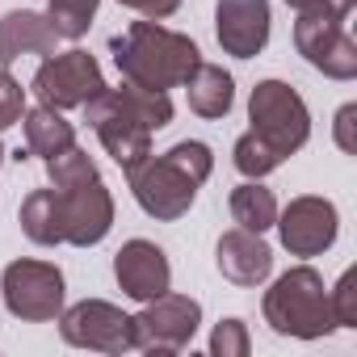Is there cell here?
Instances as JSON below:
<instances>
[{
	"label": "cell",
	"instance_id": "e0dca14e",
	"mask_svg": "<svg viewBox=\"0 0 357 357\" xmlns=\"http://www.w3.org/2000/svg\"><path fill=\"white\" fill-rule=\"evenodd\" d=\"M181 89H185V97H190V109H194L198 118H211V122H215V118H227L231 105H236V80H231V72H223L219 63H198Z\"/></svg>",
	"mask_w": 357,
	"mask_h": 357
},
{
	"label": "cell",
	"instance_id": "f1b7e54d",
	"mask_svg": "<svg viewBox=\"0 0 357 357\" xmlns=\"http://www.w3.org/2000/svg\"><path fill=\"white\" fill-rule=\"evenodd\" d=\"M353 118H357V105H340L336 109V147L340 151H353Z\"/></svg>",
	"mask_w": 357,
	"mask_h": 357
},
{
	"label": "cell",
	"instance_id": "5b68a950",
	"mask_svg": "<svg viewBox=\"0 0 357 357\" xmlns=\"http://www.w3.org/2000/svg\"><path fill=\"white\" fill-rule=\"evenodd\" d=\"M0 294H5V307L13 319L22 324H51L63 311L68 286H63V269L55 261H9L5 273H0Z\"/></svg>",
	"mask_w": 357,
	"mask_h": 357
},
{
	"label": "cell",
	"instance_id": "484cf974",
	"mask_svg": "<svg viewBox=\"0 0 357 357\" xmlns=\"http://www.w3.org/2000/svg\"><path fill=\"white\" fill-rule=\"evenodd\" d=\"M26 114V89L9 76V68H0V130H9Z\"/></svg>",
	"mask_w": 357,
	"mask_h": 357
},
{
	"label": "cell",
	"instance_id": "7402d4cb",
	"mask_svg": "<svg viewBox=\"0 0 357 357\" xmlns=\"http://www.w3.org/2000/svg\"><path fill=\"white\" fill-rule=\"evenodd\" d=\"M97 5H101V0H51V5H47V22L55 26L59 38L80 43L89 34V26H93V17H97Z\"/></svg>",
	"mask_w": 357,
	"mask_h": 357
},
{
	"label": "cell",
	"instance_id": "30bf717a",
	"mask_svg": "<svg viewBox=\"0 0 357 357\" xmlns=\"http://www.w3.org/2000/svg\"><path fill=\"white\" fill-rule=\"evenodd\" d=\"M80 109H84V122L97 130L101 147L109 151V160H114L122 172L151 155V130H147L135 114H126V109L118 105V97H114L109 84H105L101 93H93Z\"/></svg>",
	"mask_w": 357,
	"mask_h": 357
},
{
	"label": "cell",
	"instance_id": "ba28073f",
	"mask_svg": "<svg viewBox=\"0 0 357 357\" xmlns=\"http://www.w3.org/2000/svg\"><path fill=\"white\" fill-rule=\"evenodd\" d=\"M294 47L328 80H353L357 76V43L349 34V17H340L332 9L298 13V22H294Z\"/></svg>",
	"mask_w": 357,
	"mask_h": 357
},
{
	"label": "cell",
	"instance_id": "5bb4252c",
	"mask_svg": "<svg viewBox=\"0 0 357 357\" xmlns=\"http://www.w3.org/2000/svg\"><path fill=\"white\" fill-rule=\"evenodd\" d=\"M114 278H118V286H122L126 298L151 303V298H160L172 286V265H168V257H164L160 244H151V240H126L114 252Z\"/></svg>",
	"mask_w": 357,
	"mask_h": 357
},
{
	"label": "cell",
	"instance_id": "3957f363",
	"mask_svg": "<svg viewBox=\"0 0 357 357\" xmlns=\"http://www.w3.org/2000/svg\"><path fill=\"white\" fill-rule=\"evenodd\" d=\"M47 176L59 194V211H63V244L72 248H93L109 236L114 227V198L101 181L97 164L89 160L84 147H68L55 160H47Z\"/></svg>",
	"mask_w": 357,
	"mask_h": 357
},
{
	"label": "cell",
	"instance_id": "603a6c76",
	"mask_svg": "<svg viewBox=\"0 0 357 357\" xmlns=\"http://www.w3.org/2000/svg\"><path fill=\"white\" fill-rule=\"evenodd\" d=\"M231 164L248 176V181H261V176H269V172H273V168H282L286 160H282V155H278L261 135H252V130H248V135H240V139H236V147H231Z\"/></svg>",
	"mask_w": 357,
	"mask_h": 357
},
{
	"label": "cell",
	"instance_id": "8fae6325",
	"mask_svg": "<svg viewBox=\"0 0 357 357\" xmlns=\"http://www.w3.org/2000/svg\"><path fill=\"white\" fill-rule=\"evenodd\" d=\"M59 336L72 349H93V353H126L130 344V315L105 298H84L76 307L59 311Z\"/></svg>",
	"mask_w": 357,
	"mask_h": 357
},
{
	"label": "cell",
	"instance_id": "7c38bea8",
	"mask_svg": "<svg viewBox=\"0 0 357 357\" xmlns=\"http://www.w3.org/2000/svg\"><path fill=\"white\" fill-rule=\"evenodd\" d=\"M278 236H282V248L290 257H319L336 244L340 236V215L328 198H315V194H303V198H290L286 211H278Z\"/></svg>",
	"mask_w": 357,
	"mask_h": 357
},
{
	"label": "cell",
	"instance_id": "9a60e30c",
	"mask_svg": "<svg viewBox=\"0 0 357 357\" xmlns=\"http://www.w3.org/2000/svg\"><path fill=\"white\" fill-rule=\"evenodd\" d=\"M215 265H219V273H223L231 286L252 290V286H261V282L273 273V248L265 244L261 231L231 227V231H223L219 244H215Z\"/></svg>",
	"mask_w": 357,
	"mask_h": 357
},
{
	"label": "cell",
	"instance_id": "f546056e",
	"mask_svg": "<svg viewBox=\"0 0 357 357\" xmlns=\"http://www.w3.org/2000/svg\"><path fill=\"white\" fill-rule=\"evenodd\" d=\"M0 164H5V143H0Z\"/></svg>",
	"mask_w": 357,
	"mask_h": 357
},
{
	"label": "cell",
	"instance_id": "d4e9b609",
	"mask_svg": "<svg viewBox=\"0 0 357 357\" xmlns=\"http://www.w3.org/2000/svg\"><path fill=\"white\" fill-rule=\"evenodd\" d=\"M328 307L336 328H357V269H344L340 282L328 290Z\"/></svg>",
	"mask_w": 357,
	"mask_h": 357
},
{
	"label": "cell",
	"instance_id": "9c48e42d",
	"mask_svg": "<svg viewBox=\"0 0 357 357\" xmlns=\"http://www.w3.org/2000/svg\"><path fill=\"white\" fill-rule=\"evenodd\" d=\"M30 89H34V97H38L43 105H51V109H80L93 93L105 89V76H101V63H97L89 51L72 47V51L47 55V59L38 63Z\"/></svg>",
	"mask_w": 357,
	"mask_h": 357
},
{
	"label": "cell",
	"instance_id": "6da1fadb",
	"mask_svg": "<svg viewBox=\"0 0 357 357\" xmlns=\"http://www.w3.org/2000/svg\"><path fill=\"white\" fill-rule=\"evenodd\" d=\"M215 172V155L202 139H181L172 143L164 155H147L135 168H126L130 194L143 215L172 223L194 211L198 190L206 185V176Z\"/></svg>",
	"mask_w": 357,
	"mask_h": 357
},
{
	"label": "cell",
	"instance_id": "83f0119b",
	"mask_svg": "<svg viewBox=\"0 0 357 357\" xmlns=\"http://www.w3.org/2000/svg\"><path fill=\"white\" fill-rule=\"evenodd\" d=\"M286 5H290L294 13H319V9H332V13L349 17V13H353V5H357V0H286Z\"/></svg>",
	"mask_w": 357,
	"mask_h": 357
},
{
	"label": "cell",
	"instance_id": "4316f807",
	"mask_svg": "<svg viewBox=\"0 0 357 357\" xmlns=\"http://www.w3.org/2000/svg\"><path fill=\"white\" fill-rule=\"evenodd\" d=\"M118 5H126V9H135V13H143L151 22H164V17H172L181 9V0H118Z\"/></svg>",
	"mask_w": 357,
	"mask_h": 357
},
{
	"label": "cell",
	"instance_id": "8992f818",
	"mask_svg": "<svg viewBox=\"0 0 357 357\" xmlns=\"http://www.w3.org/2000/svg\"><path fill=\"white\" fill-rule=\"evenodd\" d=\"M248 122L252 135H261L282 160H290L311 139V114L307 101L286 80H261L248 97Z\"/></svg>",
	"mask_w": 357,
	"mask_h": 357
},
{
	"label": "cell",
	"instance_id": "277c9868",
	"mask_svg": "<svg viewBox=\"0 0 357 357\" xmlns=\"http://www.w3.org/2000/svg\"><path fill=\"white\" fill-rule=\"evenodd\" d=\"M261 311H265V324L278 336H294V340H319L336 328L332 307H328V286L311 265L286 269L265 290Z\"/></svg>",
	"mask_w": 357,
	"mask_h": 357
},
{
	"label": "cell",
	"instance_id": "4fadbf2b",
	"mask_svg": "<svg viewBox=\"0 0 357 357\" xmlns=\"http://www.w3.org/2000/svg\"><path fill=\"white\" fill-rule=\"evenodd\" d=\"M269 30H273L269 0H219L215 5L219 47L236 59H257L269 47Z\"/></svg>",
	"mask_w": 357,
	"mask_h": 357
},
{
	"label": "cell",
	"instance_id": "ffe728a7",
	"mask_svg": "<svg viewBox=\"0 0 357 357\" xmlns=\"http://www.w3.org/2000/svg\"><path fill=\"white\" fill-rule=\"evenodd\" d=\"M231 219L236 227H248V231H269L278 223V198L273 190H265L261 181H244L231 190Z\"/></svg>",
	"mask_w": 357,
	"mask_h": 357
},
{
	"label": "cell",
	"instance_id": "d6986e66",
	"mask_svg": "<svg viewBox=\"0 0 357 357\" xmlns=\"http://www.w3.org/2000/svg\"><path fill=\"white\" fill-rule=\"evenodd\" d=\"M17 223H22V231H26L34 244H43V248L63 244V211H59V194H55V185H47V190H30L26 202H22V211H17Z\"/></svg>",
	"mask_w": 357,
	"mask_h": 357
},
{
	"label": "cell",
	"instance_id": "2e32d148",
	"mask_svg": "<svg viewBox=\"0 0 357 357\" xmlns=\"http://www.w3.org/2000/svg\"><path fill=\"white\" fill-rule=\"evenodd\" d=\"M59 34L47 22V13L34 9H13L0 17V68H13L22 55H55Z\"/></svg>",
	"mask_w": 357,
	"mask_h": 357
},
{
	"label": "cell",
	"instance_id": "44dd1931",
	"mask_svg": "<svg viewBox=\"0 0 357 357\" xmlns=\"http://www.w3.org/2000/svg\"><path fill=\"white\" fill-rule=\"evenodd\" d=\"M114 97H118V105H122L126 114H135L147 130H164V126L172 122V101H168V93H160V89H139V84L122 80V84L114 89Z\"/></svg>",
	"mask_w": 357,
	"mask_h": 357
},
{
	"label": "cell",
	"instance_id": "7a4b0ae2",
	"mask_svg": "<svg viewBox=\"0 0 357 357\" xmlns=\"http://www.w3.org/2000/svg\"><path fill=\"white\" fill-rule=\"evenodd\" d=\"M109 55L122 72V80L139 89H181L190 72L202 63V51L190 34H176L160 22H130L122 34L109 38Z\"/></svg>",
	"mask_w": 357,
	"mask_h": 357
},
{
	"label": "cell",
	"instance_id": "ac0fdd59",
	"mask_svg": "<svg viewBox=\"0 0 357 357\" xmlns=\"http://www.w3.org/2000/svg\"><path fill=\"white\" fill-rule=\"evenodd\" d=\"M26 122V151L30 155H38V160H55L59 151H68L72 143H76V126L63 118V109H51V105H34V109H26L22 114Z\"/></svg>",
	"mask_w": 357,
	"mask_h": 357
},
{
	"label": "cell",
	"instance_id": "52a82bcc",
	"mask_svg": "<svg viewBox=\"0 0 357 357\" xmlns=\"http://www.w3.org/2000/svg\"><path fill=\"white\" fill-rule=\"evenodd\" d=\"M202 324V303L190 294H172L164 290L160 298L143 303L139 315H130V344L143 353H181Z\"/></svg>",
	"mask_w": 357,
	"mask_h": 357
},
{
	"label": "cell",
	"instance_id": "cb8c5ba5",
	"mask_svg": "<svg viewBox=\"0 0 357 357\" xmlns=\"http://www.w3.org/2000/svg\"><path fill=\"white\" fill-rule=\"evenodd\" d=\"M252 353V336L244 319H219L211 332V357H248Z\"/></svg>",
	"mask_w": 357,
	"mask_h": 357
}]
</instances>
